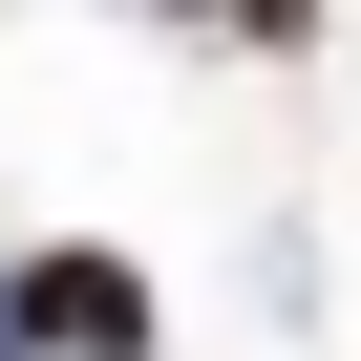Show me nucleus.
<instances>
[{
    "instance_id": "1",
    "label": "nucleus",
    "mask_w": 361,
    "mask_h": 361,
    "mask_svg": "<svg viewBox=\"0 0 361 361\" xmlns=\"http://www.w3.org/2000/svg\"><path fill=\"white\" fill-rule=\"evenodd\" d=\"M213 22H255V43H298V22H319V0H213Z\"/></svg>"
}]
</instances>
